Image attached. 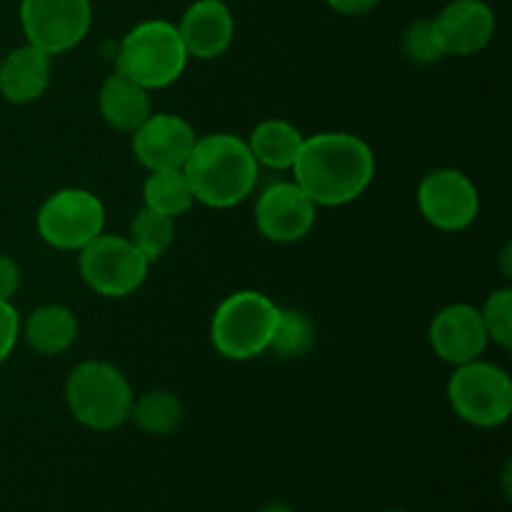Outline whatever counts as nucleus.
<instances>
[{
    "mask_svg": "<svg viewBox=\"0 0 512 512\" xmlns=\"http://www.w3.org/2000/svg\"><path fill=\"white\" fill-rule=\"evenodd\" d=\"M193 200V190H190L183 168L150 170L148 180L143 185L145 208L175 220L188 213Z\"/></svg>",
    "mask_w": 512,
    "mask_h": 512,
    "instance_id": "aec40b11",
    "label": "nucleus"
},
{
    "mask_svg": "<svg viewBox=\"0 0 512 512\" xmlns=\"http://www.w3.org/2000/svg\"><path fill=\"white\" fill-rule=\"evenodd\" d=\"M293 175L315 205H348L373 183V148L353 133H318L305 138Z\"/></svg>",
    "mask_w": 512,
    "mask_h": 512,
    "instance_id": "f257e3e1",
    "label": "nucleus"
},
{
    "mask_svg": "<svg viewBox=\"0 0 512 512\" xmlns=\"http://www.w3.org/2000/svg\"><path fill=\"white\" fill-rule=\"evenodd\" d=\"M510 258V245H505V250H503V260H508ZM505 275H510V268L508 265H505Z\"/></svg>",
    "mask_w": 512,
    "mask_h": 512,
    "instance_id": "c756f323",
    "label": "nucleus"
},
{
    "mask_svg": "<svg viewBox=\"0 0 512 512\" xmlns=\"http://www.w3.org/2000/svg\"><path fill=\"white\" fill-rule=\"evenodd\" d=\"M50 83V55L35 45L10 50L0 63V95L8 103L25 105L38 100Z\"/></svg>",
    "mask_w": 512,
    "mask_h": 512,
    "instance_id": "dca6fc26",
    "label": "nucleus"
},
{
    "mask_svg": "<svg viewBox=\"0 0 512 512\" xmlns=\"http://www.w3.org/2000/svg\"><path fill=\"white\" fill-rule=\"evenodd\" d=\"M245 143L258 165H265L270 170H290L298 160L305 138L288 120L270 118L255 125Z\"/></svg>",
    "mask_w": 512,
    "mask_h": 512,
    "instance_id": "6ab92c4d",
    "label": "nucleus"
},
{
    "mask_svg": "<svg viewBox=\"0 0 512 512\" xmlns=\"http://www.w3.org/2000/svg\"><path fill=\"white\" fill-rule=\"evenodd\" d=\"M488 343L490 338L485 333L480 310L473 305H448L430 323V345H433L435 355L450 365L478 360L488 348Z\"/></svg>",
    "mask_w": 512,
    "mask_h": 512,
    "instance_id": "ddd939ff",
    "label": "nucleus"
},
{
    "mask_svg": "<svg viewBox=\"0 0 512 512\" xmlns=\"http://www.w3.org/2000/svg\"><path fill=\"white\" fill-rule=\"evenodd\" d=\"M175 28L188 55L198 60H213L233 43L235 20L223 0H195Z\"/></svg>",
    "mask_w": 512,
    "mask_h": 512,
    "instance_id": "2eb2a0df",
    "label": "nucleus"
},
{
    "mask_svg": "<svg viewBox=\"0 0 512 512\" xmlns=\"http://www.w3.org/2000/svg\"><path fill=\"white\" fill-rule=\"evenodd\" d=\"M173 238L175 220L165 218V215L155 213V210L145 208V205L135 213V218L130 220L128 240L143 253V258L148 260V263H155V260L163 258V255L168 253L170 245H173Z\"/></svg>",
    "mask_w": 512,
    "mask_h": 512,
    "instance_id": "4be33fe9",
    "label": "nucleus"
},
{
    "mask_svg": "<svg viewBox=\"0 0 512 512\" xmlns=\"http://www.w3.org/2000/svg\"><path fill=\"white\" fill-rule=\"evenodd\" d=\"M403 53L405 58L413 60L418 65H430L438 63L440 58H445L443 45H440L438 33H435L433 18L415 20L405 28L403 33Z\"/></svg>",
    "mask_w": 512,
    "mask_h": 512,
    "instance_id": "b1692460",
    "label": "nucleus"
},
{
    "mask_svg": "<svg viewBox=\"0 0 512 512\" xmlns=\"http://www.w3.org/2000/svg\"><path fill=\"white\" fill-rule=\"evenodd\" d=\"M318 205L295 180L268 185L255 200V225L273 243H298L313 230Z\"/></svg>",
    "mask_w": 512,
    "mask_h": 512,
    "instance_id": "9b49d317",
    "label": "nucleus"
},
{
    "mask_svg": "<svg viewBox=\"0 0 512 512\" xmlns=\"http://www.w3.org/2000/svg\"><path fill=\"white\" fill-rule=\"evenodd\" d=\"M90 23V0H20V25L25 38L50 58L83 43Z\"/></svg>",
    "mask_w": 512,
    "mask_h": 512,
    "instance_id": "1a4fd4ad",
    "label": "nucleus"
},
{
    "mask_svg": "<svg viewBox=\"0 0 512 512\" xmlns=\"http://www.w3.org/2000/svg\"><path fill=\"white\" fill-rule=\"evenodd\" d=\"M188 50L178 28L168 20H145L125 33L115 53V73L125 75L145 90L168 88L183 75Z\"/></svg>",
    "mask_w": 512,
    "mask_h": 512,
    "instance_id": "7ed1b4c3",
    "label": "nucleus"
},
{
    "mask_svg": "<svg viewBox=\"0 0 512 512\" xmlns=\"http://www.w3.org/2000/svg\"><path fill=\"white\" fill-rule=\"evenodd\" d=\"M333 10L343 15H365L380 3V0H325Z\"/></svg>",
    "mask_w": 512,
    "mask_h": 512,
    "instance_id": "cd10ccee",
    "label": "nucleus"
},
{
    "mask_svg": "<svg viewBox=\"0 0 512 512\" xmlns=\"http://www.w3.org/2000/svg\"><path fill=\"white\" fill-rule=\"evenodd\" d=\"M20 275L18 263L10 255L0 253V300H13V295L20 290Z\"/></svg>",
    "mask_w": 512,
    "mask_h": 512,
    "instance_id": "bb28decb",
    "label": "nucleus"
},
{
    "mask_svg": "<svg viewBox=\"0 0 512 512\" xmlns=\"http://www.w3.org/2000/svg\"><path fill=\"white\" fill-rule=\"evenodd\" d=\"M85 285L103 298H125L143 285L150 263L125 235L100 233L78 250Z\"/></svg>",
    "mask_w": 512,
    "mask_h": 512,
    "instance_id": "0eeeda50",
    "label": "nucleus"
},
{
    "mask_svg": "<svg viewBox=\"0 0 512 512\" xmlns=\"http://www.w3.org/2000/svg\"><path fill=\"white\" fill-rule=\"evenodd\" d=\"M40 238L58 250H83L105 228V208L98 195L83 188H65L50 195L38 210Z\"/></svg>",
    "mask_w": 512,
    "mask_h": 512,
    "instance_id": "6e6552de",
    "label": "nucleus"
},
{
    "mask_svg": "<svg viewBox=\"0 0 512 512\" xmlns=\"http://www.w3.org/2000/svg\"><path fill=\"white\" fill-rule=\"evenodd\" d=\"M20 328H23L25 343L40 355L65 353L78 338V318L73 310L58 303L35 308Z\"/></svg>",
    "mask_w": 512,
    "mask_h": 512,
    "instance_id": "a211bd4d",
    "label": "nucleus"
},
{
    "mask_svg": "<svg viewBox=\"0 0 512 512\" xmlns=\"http://www.w3.org/2000/svg\"><path fill=\"white\" fill-rule=\"evenodd\" d=\"M445 55H475L493 40L495 13L485 0H453L433 18Z\"/></svg>",
    "mask_w": 512,
    "mask_h": 512,
    "instance_id": "4468645a",
    "label": "nucleus"
},
{
    "mask_svg": "<svg viewBox=\"0 0 512 512\" xmlns=\"http://www.w3.org/2000/svg\"><path fill=\"white\" fill-rule=\"evenodd\" d=\"M480 318H483L485 333L493 343H498L500 348H512V290L500 288L495 293H490V298L485 300L483 310H480Z\"/></svg>",
    "mask_w": 512,
    "mask_h": 512,
    "instance_id": "393cba45",
    "label": "nucleus"
},
{
    "mask_svg": "<svg viewBox=\"0 0 512 512\" xmlns=\"http://www.w3.org/2000/svg\"><path fill=\"white\" fill-rule=\"evenodd\" d=\"M418 208L433 228L458 233L473 225L480 210V195L473 180L455 168H438L418 188Z\"/></svg>",
    "mask_w": 512,
    "mask_h": 512,
    "instance_id": "9d476101",
    "label": "nucleus"
},
{
    "mask_svg": "<svg viewBox=\"0 0 512 512\" xmlns=\"http://www.w3.org/2000/svg\"><path fill=\"white\" fill-rule=\"evenodd\" d=\"M98 103L105 123L115 130H123V133L138 130L148 120V115L153 113L148 90L120 73L105 78Z\"/></svg>",
    "mask_w": 512,
    "mask_h": 512,
    "instance_id": "f3484780",
    "label": "nucleus"
},
{
    "mask_svg": "<svg viewBox=\"0 0 512 512\" xmlns=\"http://www.w3.org/2000/svg\"><path fill=\"white\" fill-rule=\"evenodd\" d=\"M388 512H405V510H388Z\"/></svg>",
    "mask_w": 512,
    "mask_h": 512,
    "instance_id": "7c9ffc66",
    "label": "nucleus"
},
{
    "mask_svg": "<svg viewBox=\"0 0 512 512\" xmlns=\"http://www.w3.org/2000/svg\"><path fill=\"white\" fill-rule=\"evenodd\" d=\"M455 415L475 428H498L512 415V380L503 368L485 360L455 365L448 383Z\"/></svg>",
    "mask_w": 512,
    "mask_h": 512,
    "instance_id": "423d86ee",
    "label": "nucleus"
},
{
    "mask_svg": "<svg viewBox=\"0 0 512 512\" xmlns=\"http://www.w3.org/2000/svg\"><path fill=\"white\" fill-rule=\"evenodd\" d=\"M315 345V325L300 310L280 308L270 348L280 358H300Z\"/></svg>",
    "mask_w": 512,
    "mask_h": 512,
    "instance_id": "5701e85b",
    "label": "nucleus"
},
{
    "mask_svg": "<svg viewBox=\"0 0 512 512\" xmlns=\"http://www.w3.org/2000/svg\"><path fill=\"white\" fill-rule=\"evenodd\" d=\"M258 512H295V510L285 503H268V505H263Z\"/></svg>",
    "mask_w": 512,
    "mask_h": 512,
    "instance_id": "c85d7f7f",
    "label": "nucleus"
},
{
    "mask_svg": "<svg viewBox=\"0 0 512 512\" xmlns=\"http://www.w3.org/2000/svg\"><path fill=\"white\" fill-rule=\"evenodd\" d=\"M260 165L238 135L213 133L195 140L183 173L193 198L210 208H233L253 193Z\"/></svg>",
    "mask_w": 512,
    "mask_h": 512,
    "instance_id": "f03ea898",
    "label": "nucleus"
},
{
    "mask_svg": "<svg viewBox=\"0 0 512 512\" xmlns=\"http://www.w3.org/2000/svg\"><path fill=\"white\" fill-rule=\"evenodd\" d=\"M20 338V315L10 300H0V365L13 355Z\"/></svg>",
    "mask_w": 512,
    "mask_h": 512,
    "instance_id": "a878e982",
    "label": "nucleus"
},
{
    "mask_svg": "<svg viewBox=\"0 0 512 512\" xmlns=\"http://www.w3.org/2000/svg\"><path fill=\"white\" fill-rule=\"evenodd\" d=\"M193 125L173 113H150L148 120L133 130V153L148 170L183 168L193 150Z\"/></svg>",
    "mask_w": 512,
    "mask_h": 512,
    "instance_id": "f8f14e48",
    "label": "nucleus"
},
{
    "mask_svg": "<svg viewBox=\"0 0 512 512\" xmlns=\"http://www.w3.org/2000/svg\"><path fill=\"white\" fill-rule=\"evenodd\" d=\"M133 400L128 378L105 360H85L65 380L68 410L80 425L98 433H110L128 423Z\"/></svg>",
    "mask_w": 512,
    "mask_h": 512,
    "instance_id": "20e7f679",
    "label": "nucleus"
},
{
    "mask_svg": "<svg viewBox=\"0 0 512 512\" xmlns=\"http://www.w3.org/2000/svg\"><path fill=\"white\" fill-rule=\"evenodd\" d=\"M183 400L170 390H150L133 400L130 420L148 435H170L183 425Z\"/></svg>",
    "mask_w": 512,
    "mask_h": 512,
    "instance_id": "412c9836",
    "label": "nucleus"
},
{
    "mask_svg": "<svg viewBox=\"0 0 512 512\" xmlns=\"http://www.w3.org/2000/svg\"><path fill=\"white\" fill-rule=\"evenodd\" d=\"M278 305L258 290H238L215 308L210 340L228 360H253L270 348Z\"/></svg>",
    "mask_w": 512,
    "mask_h": 512,
    "instance_id": "39448f33",
    "label": "nucleus"
}]
</instances>
